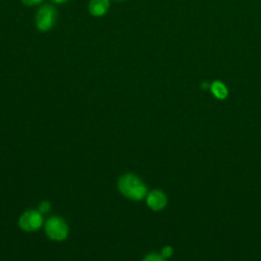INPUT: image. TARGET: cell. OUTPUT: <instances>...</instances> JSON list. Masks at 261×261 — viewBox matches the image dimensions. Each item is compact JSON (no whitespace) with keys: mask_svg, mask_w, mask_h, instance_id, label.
<instances>
[{"mask_svg":"<svg viewBox=\"0 0 261 261\" xmlns=\"http://www.w3.org/2000/svg\"><path fill=\"white\" fill-rule=\"evenodd\" d=\"M118 189L122 195L133 200H141L146 195V187L134 174H124L118 180Z\"/></svg>","mask_w":261,"mask_h":261,"instance_id":"6da1fadb","label":"cell"},{"mask_svg":"<svg viewBox=\"0 0 261 261\" xmlns=\"http://www.w3.org/2000/svg\"><path fill=\"white\" fill-rule=\"evenodd\" d=\"M45 231L51 240L62 241L67 237L68 227L63 219L59 217H51L46 221Z\"/></svg>","mask_w":261,"mask_h":261,"instance_id":"7a4b0ae2","label":"cell"},{"mask_svg":"<svg viewBox=\"0 0 261 261\" xmlns=\"http://www.w3.org/2000/svg\"><path fill=\"white\" fill-rule=\"evenodd\" d=\"M55 17H56V11L52 6L45 5L41 7L38 10L37 17H36L38 29L40 31L50 30L55 22Z\"/></svg>","mask_w":261,"mask_h":261,"instance_id":"3957f363","label":"cell"},{"mask_svg":"<svg viewBox=\"0 0 261 261\" xmlns=\"http://www.w3.org/2000/svg\"><path fill=\"white\" fill-rule=\"evenodd\" d=\"M19 226L25 231H34L40 228L43 223V218L40 211L29 210L19 218Z\"/></svg>","mask_w":261,"mask_h":261,"instance_id":"277c9868","label":"cell"},{"mask_svg":"<svg viewBox=\"0 0 261 261\" xmlns=\"http://www.w3.org/2000/svg\"><path fill=\"white\" fill-rule=\"evenodd\" d=\"M147 204L153 210H161L166 205V197L160 191H152L147 197Z\"/></svg>","mask_w":261,"mask_h":261,"instance_id":"5b68a950","label":"cell"},{"mask_svg":"<svg viewBox=\"0 0 261 261\" xmlns=\"http://www.w3.org/2000/svg\"><path fill=\"white\" fill-rule=\"evenodd\" d=\"M109 8V0H91L89 10L94 16H101L106 13Z\"/></svg>","mask_w":261,"mask_h":261,"instance_id":"8992f818","label":"cell"},{"mask_svg":"<svg viewBox=\"0 0 261 261\" xmlns=\"http://www.w3.org/2000/svg\"><path fill=\"white\" fill-rule=\"evenodd\" d=\"M211 91L214 94V96L218 99H224L227 96V89L220 82H214L211 85Z\"/></svg>","mask_w":261,"mask_h":261,"instance_id":"52a82bcc","label":"cell"},{"mask_svg":"<svg viewBox=\"0 0 261 261\" xmlns=\"http://www.w3.org/2000/svg\"><path fill=\"white\" fill-rule=\"evenodd\" d=\"M143 261H165V260L163 256H159L157 254H150Z\"/></svg>","mask_w":261,"mask_h":261,"instance_id":"ba28073f","label":"cell"},{"mask_svg":"<svg viewBox=\"0 0 261 261\" xmlns=\"http://www.w3.org/2000/svg\"><path fill=\"white\" fill-rule=\"evenodd\" d=\"M50 207H51L50 203L47 202V201H44V202H42V203L40 204V206H39V211L42 212V213L48 212L49 209H50Z\"/></svg>","mask_w":261,"mask_h":261,"instance_id":"9c48e42d","label":"cell"},{"mask_svg":"<svg viewBox=\"0 0 261 261\" xmlns=\"http://www.w3.org/2000/svg\"><path fill=\"white\" fill-rule=\"evenodd\" d=\"M171 254H172V249H171V247H165V248H163V250H162V256H163V257H169Z\"/></svg>","mask_w":261,"mask_h":261,"instance_id":"30bf717a","label":"cell"},{"mask_svg":"<svg viewBox=\"0 0 261 261\" xmlns=\"http://www.w3.org/2000/svg\"><path fill=\"white\" fill-rule=\"evenodd\" d=\"M25 5H36V4H39L41 3L43 0H21Z\"/></svg>","mask_w":261,"mask_h":261,"instance_id":"8fae6325","label":"cell"},{"mask_svg":"<svg viewBox=\"0 0 261 261\" xmlns=\"http://www.w3.org/2000/svg\"><path fill=\"white\" fill-rule=\"evenodd\" d=\"M53 1L56 3H63V2H66L67 0H53Z\"/></svg>","mask_w":261,"mask_h":261,"instance_id":"7c38bea8","label":"cell"},{"mask_svg":"<svg viewBox=\"0 0 261 261\" xmlns=\"http://www.w3.org/2000/svg\"><path fill=\"white\" fill-rule=\"evenodd\" d=\"M119 1H122V0H119Z\"/></svg>","mask_w":261,"mask_h":261,"instance_id":"4fadbf2b","label":"cell"}]
</instances>
